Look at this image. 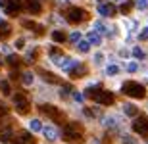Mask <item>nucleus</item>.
I'll use <instances>...</instances> for the list:
<instances>
[{
  "instance_id": "nucleus-18",
  "label": "nucleus",
  "mask_w": 148,
  "mask_h": 144,
  "mask_svg": "<svg viewBox=\"0 0 148 144\" xmlns=\"http://www.w3.org/2000/svg\"><path fill=\"white\" fill-rule=\"evenodd\" d=\"M42 133H44V136H46L48 140H56V139H58V133H56L54 127H44Z\"/></svg>"
},
{
  "instance_id": "nucleus-15",
  "label": "nucleus",
  "mask_w": 148,
  "mask_h": 144,
  "mask_svg": "<svg viewBox=\"0 0 148 144\" xmlns=\"http://www.w3.org/2000/svg\"><path fill=\"white\" fill-rule=\"evenodd\" d=\"M100 90H102V85H90L87 89V92H85V96H88V98H96V94H98Z\"/></svg>"
},
{
  "instance_id": "nucleus-23",
  "label": "nucleus",
  "mask_w": 148,
  "mask_h": 144,
  "mask_svg": "<svg viewBox=\"0 0 148 144\" xmlns=\"http://www.w3.org/2000/svg\"><path fill=\"white\" fill-rule=\"evenodd\" d=\"M123 110H125V113H127V115H131V117H135V115L138 113V111H137V108H135L133 104H125V108H123Z\"/></svg>"
},
{
  "instance_id": "nucleus-14",
  "label": "nucleus",
  "mask_w": 148,
  "mask_h": 144,
  "mask_svg": "<svg viewBox=\"0 0 148 144\" xmlns=\"http://www.w3.org/2000/svg\"><path fill=\"white\" fill-rule=\"evenodd\" d=\"M23 27H27V29H31V31H35L37 35H42L44 33L42 25H38V23H35V21H23Z\"/></svg>"
},
{
  "instance_id": "nucleus-35",
  "label": "nucleus",
  "mask_w": 148,
  "mask_h": 144,
  "mask_svg": "<svg viewBox=\"0 0 148 144\" xmlns=\"http://www.w3.org/2000/svg\"><path fill=\"white\" fill-rule=\"evenodd\" d=\"M71 94H73V98H75V102H79V104L83 102V94L81 92H71Z\"/></svg>"
},
{
  "instance_id": "nucleus-24",
  "label": "nucleus",
  "mask_w": 148,
  "mask_h": 144,
  "mask_svg": "<svg viewBox=\"0 0 148 144\" xmlns=\"http://www.w3.org/2000/svg\"><path fill=\"white\" fill-rule=\"evenodd\" d=\"M52 40H54V42H64V40H66V35L62 33V31H54V33H52Z\"/></svg>"
},
{
  "instance_id": "nucleus-16",
  "label": "nucleus",
  "mask_w": 148,
  "mask_h": 144,
  "mask_svg": "<svg viewBox=\"0 0 148 144\" xmlns=\"http://www.w3.org/2000/svg\"><path fill=\"white\" fill-rule=\"evenodd\" d=\"M12 134H14L12 127H4L2 131H0V142H10V140H12Z\"/></svg>"
},
{
  "instance_id": "nucleus-27",
  "label": "nucleus",
  "mask_w": 148,
  "mask_h": 144,
  "mask_svg": "<svg viewBox=\"0 0 148 144\" xmlns=\"http://www.w3.org/2000/svg\"><path fill=\"white\" fill-rule=\"evenodd\" d=\"M6 61H8V63H10L12 67H16L17 63H19V58H17V56H14V54H10L8 58H6Z\"/></svg>"
},
{
  "instance_id": "nucleus-4",
  "label": "nucleus",
  "mask_w": 148,
  "mask_h": 144,
  "mask_svg": "<svg viewBox=\"0 0 148 144\" xmlns=\"http://www.w3.org/2000/svg\"><path fill=\"white\" fill-rule=\"evenodd\" d=\"M66 19L69 23H73V25H77V23H81L87 19V12L81 10V8H69L66 14Z\"/></svg>"
},
{
  "instance_id": "nucleus-20",
  "label": "nucleus",
  "mask_w": 148,
  "mask_h": 144,
  "mask_svg": "<svg viewBox=\"0 0 148 144\" xmlns=\"http://www.w3.org/2000/svg\"><path fill=\"white\" fill-rule=\"evenodd\" d=\"M40 73V77L44 79V81H48V83H60V79L56 77V75H50V73H46V71H38Z\"/></svg>"
},
{
  "instance_id": "nucleus-21",
  "label": "nucleus",
  "mask_w": 148,
  "mask_h": 144,
  "mask_svg": "<svg viewBox=\"0 0 148 144\" xmlns=\"http://www.w3.org/2000/svg\"><path fill=\"white\" fill-rule=\"evenodd\" d=\"M77 46H79V52H83V54L90 50V42H88V39L87 40H79V42H77Z\"/></svg>"
},
{
  "instance_id": "nucleus-25",
  "label": "nucleus",
  "mask_w": 148,
  "mask_h": 144,
  "mask_svg": "<svg viewBox=\"0 0 148 144\" xmlns=\"http://www.w3.org/2000/svg\"><path fill=\"white\" fill-rule=\"evenodd\" d=\"M29 127H31V131H42V125H40V121H38V119H31Z\"/></svg>"
},
{
  "instance_id": "nucleus-44",
  "label": "nucleus",
  "mask_w": 148,
  "mask_h": 144,
  "mask_svg": "<svg viewBox=\"0 0 148 144\" xmlns=\"http://www.w3.org/2000/svg\"><path fill=\"white\" fill-rule=\"evenodd\" d=\"M0 66H2V58H0Z\"/></svg>"
},
{
  "instance_id": "nucleus-7",
  "label": "nucleus",
  "mask_w": 148,
  "mask_h": 144,
  "mask_svg": "<svg viewBox=\"0 0 148 144\" xmlns=\"http://www.w3.org/2000/svg\"><path fill=\"white\" fill-rule=\"evenodd\" d=\"M94 100H96V104H100V106H112L114 100H115V96L112 94V92H108V90H100Z\"/></svg>"
},
{
  "instance_id": "nucleus-33",
  "label": "nucleus",
  "mask_w": 148,
  "mask_h": 144,
  "mask_svg": "<svg viewBox=\"0 0 148 144\" xmlns=\"http://www.w3.org/2000/svg\"><path fill=\"white\" fill-rule=\"evenodd\" d=\"M135 4H137V8H140V10H146L148 8V0H137Z\"/></svg>"
},
{
  "instance_id": "nucleus-40",
  "label": "nucleus",
  "mask_w": 148,
  "mask_h": 144,
  "mask_svg": "<svg viewBox=\"0 0 148 144\" xmlns=\"http://www.w3.org/2000/svg\"><path fill=\"white\" fill-rule=\"evenodd\" d=\"M127 69H129V71H137V63H129V66H127Z\"/></svg>"
},
{
  "instance_id": "nucleus-43",
  "label": "nucleus",
  "mask_w": 148,
  "mask_h": 144,
  "mask_svg": "<svg viewBox=\"0 0 148 144\" xmlns=\"http://www.w3.org/2000/svg\"><path fill=\"white\" fill-rule=\"evenodd\" d=\"M10 79H14V81H16V79H17V71H16V69H14V71L10 73Z\"/></svg>"
},
{
  "instance_id": "nucleus-39",
  "label": "nucleus",
  "mask_w": 148,
  "mask_h": 144,
  "mask_svg": "<svg viewBox=\"0 0 148 144\" xmlns=\"http://www.w3.org/2000/svg\"><path fill=\"white\" fill-rule=\"evenodd\" d=\"M6 113H8V108L0 104V115H6Z\"/></svg>"
},
{
  "instance_id": "nucleus-13",
  "label": "nucleus",
  "mask_w": 148,
  "mask_h": 144,
  "mask_svg": "<svg viewBox=\"0 0 148 144\" xmlns=\"http://www.w3.org/2000/svg\"><path fill=\"white\" fill-rule=\"evenodd\" d=\"M12 35V25L8 21H0V39L4 40Z\"/></svg>"
},
{
  "instance_id": "nucleus-42",
  "label": "nucleus",
  "mask_w": 148,
  "mask_h": 144,
  "mask_svg": "<svg viewBox=\"0 0 148 144\" xmlns=\"http://www.w3.org/2000/svg\"><path fill=\"white\" fill-rule=\"evenodd\" d=\"M102 58H104L102 54H96V56H94V61H96V63H100V61H102Z\"/></svg>"
},
{
  "instance_id": "nucleus-5",
  "label": "nucleus",
  "mask_w": 148,
  "mask_h": 144,
  "mask_svg": "<svg viewBox=\"0 0 148 144\" xmlns=\"http://www.w3.org/2000/svg\"><path fill=\"white\" fill-rule=\"evenodd\" d=\"M14 106H16L17 113H21V115H25L29 111V102H27V98H25V94H21V92H17V94L14 96Z\"/></svg>"
},
{
  "instance_id": "nucleus-28",
  "label": "nucleus",
  "mask_w": 148,
  "mask_h": 144,
  "mask_svg": "<svg viewBox=\"0 0 148 144\" xmlns=\"http://www.w3.org/2000/svg\"><path fill=\"white\" fill-rule=\"evenodd\" d=\"M94 29H96L98 33H108V29H106V25L102 21H94Z\"/></svg>"
},
{
  "instance_id": "nucleus-8",
  "label": "nucleus",
  "mask_w": 148,
  "mask_h": 144,
  "mask_svg": "<svg viewBox=\"0 0 148 144\" xmlns=\"http://www.w3.org/2000/svg\"><path fill=\"white\" fill-rule=\"evenodd\" d=\"M19 12H21V2H19V0H8L6 14H8V16H17Z\"/></svg>"
},
{
  "instance_id": "nucleus-17",
  "label": "nucleus",
  "mask_w": 148,
  "mask_h": 144,
  "mask_svg": "<svg viewBox=\"0 0 148 144\" xmlns=\"http://www.w3.org/2000/svg\"><path fill=\"white\" fill-rule=\"evenodd\" d=\"M87 39L90 44H102V39H100V33L98 31H90V33L87 35Z\"/></svg>"
},
{
  "instance_id": "nucleus-12",
  "label": "nucleus",
  "mask_w": 148,
  "mask_h": 144,
  "mask_svg": "<svg viewBox=\"0 0 148 144\" xmlns=\"http://www.w3.org/2000/svg\"><path fill=\"white\" fill-rule=\"evenodd\" d=\"M27 12H29V14H33V16L40 14V12H42L40 2H38V0H29V2H27Z\"/></svg>"
},
{
  "instance_id": "nucleus-34",
  "label": "nucleus",
  "mask_w": 148,
  "mask_h": 144,
  "mask_svg": "<svg viewBox=\"0 0 148 144\" xmlns=\"http://www.w3.org/2000/svg\"><path fill=\"white\" fill-rule=\"evenodd\" d=\"M14 44H16V48H17V50H21L23 46H25V40H23V39H17Z\"/></svg>"
},
{
  "instance_id": "nucleus-38",
  "label": "nucleus",
  "mask_w": 148,
  "mask_h": 144,
  "mask_svg": "<svg viewBox=\"0 0 148 144\" xmlns=\"http://www.w3.org/2000/svg\"><path fill=\"white\" fill-rule=\"evenodd\" d=\"M123 144H135V140L131 136H123Z\"/></svg>"
},
{
  "instance_id": "nucleus-36",
  "label": "nucleus",
  "mask_w": 148,
  "mask_h": 144,
  "mask_svg": "<svg viewBox=\"0 0 148 144\" xmlns=\"http://www.w3.org/2000/svg\"><path fill=\"white\" fill-rule=\"evenodd\" d=\"M146 39H148V25L144 27V31H143V33H140V40H146Z\"/></svg>"
},
{
  "instance_id": "nucleus-2",
  "label": "nucleus",
  "mask_w": 148,
  "mask_h": 144,
  "mask_svg": "<svg viewBox=\"0 0 148 144\" xmlns=\"http://www.w3.org/2000/svg\"><path fill=\"white\" fill-rule=\"evenodd\" d=\"M83 136V129L79 123H67L64 127V140H79Z\"/></svg>"
},
{
  "instance_id": "nucleus-37",
  "label": "nucleus",
  "mask_w": 148,
  "mask_h": 144,
  "mask_svg": "<svg viewBox=\"0 0 148 144\" xmlns=\"http://www.w3.org/2000/svg\"><path fill=\"white\" fill-rule=\"evenodd\" d=\"M104 125H115L114 117H106V119H104Z\"/></svg>"
},
{
  "instance_id": "nucleus-10",
  "label": "nucleus",
  "mask_w": 148,
  "mask_h": 144,
  "mask_svg": "<svg viewBox=\"0 0 148 144\" xmlns=\"http://www.w3.org/2000/svg\"><path fill=\"white\" fill-rule=\"evenodd\" d=\"M87 75V67L85 66H79V63H75V66L69 69V77L71 79H81Z\"/></svg>"
},
{
  "instance_id": "nucleus-9",
  "label": "nucleus",
  "mask_w": 148,
  "mask_h": 144,
  "mask_svg": "<svg viewBox=\"0 0 148 144\" xmlns=\"http://www.w3.org/2000/svg\"><path fill=\"white\" fill-rule=\"evenodd\" d=\"M14 144H35V136L29 134L27 131H19L17 139L14 140Z\"/></svg>"
},
{
  "instance_id": "nucleus-3",
  "label": "nucleus",
  "mask_w": 148,
  "mask_h": 144,
  "mask_svg": "<svg viewBox=\"0 0 148 144\" xmlns=\"http://www.w3.org/2000/svg\"><path fill=\"white\" fill-rule=\"evenodd\" d=\"M40 111H42L44 115H48L50 119H54L56 123H64V121H66V115H64L58 108H54V106H50V104L48 106L42 104V106H40Z\"/></svg>"
},
{
  "instance_id": "nucleus-31",
  "label": "nucleus",
  "mask_w": 148,
  "mask_h": 144,
  "mask_svg": "<svg viewBox=\"0 0 148 144\" xmlns=\"http://www.w3.org/2000/svg\"><path fill=\"white\" fill-rule=\"evenodd\" d=\"M133 56H135V58H138V60H143V58H144V52L137 46V48H133Z\"/></svg>"
},
{
  "instance_id": "nucleus-6",
  "label": "nucleus",
  "mask_w": 148,
  "mask_h": 144,
  "mask_svg": "<svg viewBox=\"0 0 148 144\" xmlns=\"http://www.w3.org/2000/svg\"><path fill=\"white\" fill-rule=\"evenodd\" d=\"M133 131L137 134H148V115H138L133 123Z\"/></svg>"
},
{
  "instance_id": "nucleus-32",
  "label": "nucleus",
  "mask_w": 148,
  "mask_h": 144,
  "mask_svg": "<svg viewBox=\"0 0 148 144\" xmlns=\"http://www.w3.org/2000/svg\"><path fill=\"white\" fill-rule=\"evenodd\" d=\"M69 40H71V42H75V44H77V42L81 40V33H77V31H75V33H71V35H69Z\"/></svg>"
},
{
  "instance_id": "nucleus-19",
  "label": "nucleus",
  "mask_w": 148,
  "mask_h": 144,
  "mask_svg": "<svg viewBox=\"0 0 148 144\" xmlns=\"http://www.w3.org/2000/svg\"><path fill=\"white\" fill-rule=\"evenodd\" d=\"M133 6H137V4H135V2H131V0H127V2H123V4H121L119 12L123 14V16H125V14H129V12L133 10Z\"/></svg>"
},
{
  "instance_id": "nucleus-29",
  "label": "nucleus",
  "mask_w": 148,
  "mask_h": 144,
  "mask_svg": "<svg viewBox=\"0 0 148 144\" xmlns=\"http://www.w3.org/2000/svg\"><path fill=\"white\" fill-rule=\"evenodd\" d=\"M106 73H108V75H117V73H119V67L112 63V66H108V69H106Z\"/></svg>"
},
{
  "instance_id": "nucleus-41",
  "label": "nucleus",
  "mask_w": 148,
  "mask_h": 144,
  "mask_svg": "<svg viewBox=\"0 0 148 144\" xmlns=\"http://www.w3.org/2000/svg\"><path fill=\"white\" fill-rule=\"evenodd\" d=\"M50 54H52V56H60L62 52H60V50H58V48H52V50H50Z\"/></svg>"
},
{
  "instance_id": "nucleus-26",
  "label": "nucleus",
  "mask_w": 148,
  "mask_h": 144,
  "mask_svg": "<svg viewBox=\"0 0 148 144\" xmlns=\"http://www.w3.org/2000/svg\"><path fill=\"white\" fill-rule=\"evenodd\" d=\"M21 81H23V85H31V83H33V73H23V75H21Z\"/></svg>"
},
{
  "instance_id": "nucleus-1",
  "label": "nucleus",
  "mask_w": 148,
  "mask_h": 144,
  "mask_svg": "<svg viewBox=\"0 0 148 144\" xmlns=\"http://www.w3.org/2000/svg\"><path fill=\"white\" fill-rule=\"evenodd\" d=\"M121 90H123V94L131 96V98H144L146 96V89L140 83H137V81H127V83H123Z\"/></svg>"
},
{
  "instance_id": "nucleus-11",
  "label": "nucleus",
  "mask_w": 148,
  "mask_h": 144,
  "mask_svg": "<svg viewBox=\"0 0 148 144\" xmlns=\"http://www.w3.org/2000/svg\"><path fill=\"white\" fill-rule=\"evenodd\" d=\"M98 12L104 17H112V16H115V6L114 4H98Z\"/></svg>"
},
{
  "instance_id": "nucleus-30",
  "label": "nucleus",
  "mask_w": 148,
  "mask_h": 144,
  "mask_svg": "<svg viewBox=\"0 0 148 144\" xmlns=\"http://www.w3.org/2000/svg\"><path fill=\"white\" fill-rule=\"evenodd\" d=\"M73 87H71V85H69V83H66V85H64V87H62V90H60V94L62 96H64V94H69V92H73Z\"/></svg>"
},
{
  "instance_id": "nucleus-22",
  "label": "nucleus",
  "mask_w": 148,
  "mask_h": 144,
  "mask_svg": "<svg viewBox=\"0 0 148 144\" xmlns=\"http://www.w3.org/2000/svg\"><path fill=\"white\" fill-rule=\"evenodd\" d=\"M0 92H2L4 96H8L12 92V90H10V83H8V81H0Z\"/></svg>"
}]
</instances>
